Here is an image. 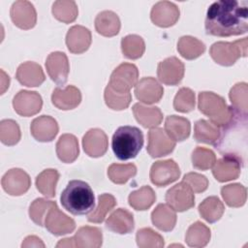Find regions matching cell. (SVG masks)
<instances>
[{
  "instance_id": "obj_46",
  "label": "cell",
  "mask_w": 248,
  "mask_h": 248,
  "mask_svg": "<svg viewBox=\"0 0 248 248\" xmlns=\"http://www.w3.org/2000/svg\"><path fill=\"white\" fill-rule=\"evenodd\" d=\"M104 98L107 106L114 110H122L129 107L132 96L131 93H119L112 90L108 85L105 89Z\"/></svg>"
},
{
  "instance_id": "obj_29",
  "label": "cell",
  "mask_w": 248,
  "mask_h": 248,
  "mask_svg": "<svg viewBox=\"0 0 248 248\" xmlns=\"http://www.w3.org/2000/svg\"><path fill=\"white\" fill-rule=\"evenodd\" d=\"M133 113L137 121L144 128H155L163 120V113L157 107H145L137 103L133 106Z\"/></svg>"
},
{
  "instance_id": "obj_51",
  "label": "cell",
  "mask_w": 248,
  "mask_h": 248,
  "mask_svg": "<svg viewBox=\"0 0 248 248\" xmlns=\"http://www.w3.org/2000/svg\"><path fill=\"white\" fill-rule=\"evenodd\" d=\"M1 94H3L7 88H9V84H10V78L8 75H6V73L1 70Z\"/></svg>"
},
{
  "instance_id": "obj_3",
  "label": "cell",
  "mask_w": 248,
  "mask_h": 248,
  "mask_svg": "<svg viewBox=\"0 0 248 248\" xmlns=\"http://www.w3.org/2000/svg\"><path fill=\"white\" fill-rule=\"evenodd\" d=\"M198 108L202 113L209 117V121L218 127L232 124L235 111L230 108L225 99L210 91H202L198 96Z\"/></svg>"
},
{
  "instance_id": "obj_26",
  "label": "cell",
  "mask_w": 248,
  "mask_h": 248,
  "mask_svg": "<svg viewBox=\"0 0 248 248\" xmlns=\"http://www.w3.org/2000/svg\"><path fill=\"white\" fill-rule=\"evenodd\" d=\"M56 154L60 161L71 164L78 157V139L72 134H63L56 142Z\"/></svg>"
},
{
  "instance_id": "obj_48",
  "label": "cell",
  "mask_w": 248,
  "mask_h": 248,
  "mask_svg": "<svg viewBox=\"0 0 248 248\" xmlns=\"http://www.w3.org/2000/svg\"><path fill=\"white\" fill-rule=\"evenodd\" d=\"M195 93L188 87L180 88L173 100V108L179 112H190L195 108Z\"/></svg>"
},
{
  "instance_id": "obj_5",
  "label": "cell",
  "mask_w": 248,
  "mask_h": 248,
  "mask_svg": "<svg viewBox=\"0 0 248 248\" xmlns=\"http://www.w3.org/2000/svg\"><path fill=\"white\" fill-rule=\"evenodd\" d=\"M248 38L234 42H217L209 49L211 58L219 65L232 66L240 57L247 56Z\"/></svg>"
},
{
  "instance_id": "obj_10",
  "label": "cell",
  "mask_w": 248,
  "mask_h": 248,
  "mask_svg": "<svg viewBox=\"0 0 248 248\" xmlns=\"http://www.w3.org/2000/svg\"><path fill=\"white\" fill-rule=\"evenodd\" d=\"M147 137L148 144L146 150L152 158L167 156L175 147V141L168 136L163 128H151Z\"/></svg>"
},
{
  "instance_id": "obj_16",
  "label": "cell",
  "mask_w": 248,
  "mask_h": 248,
  "mask_svg": "<svg viewBox=\"0 0 248 248\" xmlns=\"http://www.w3.org/2000/svg\"><path fill=\"white\" fill-rule=\"evenodd\" d=\"M44 226L50 233L54 235H63L74 232L76 223L71 217L59 210L57 204H54L49 209L45 219Z\"/></svg>"
},
{
  "instance_id": "obj_49",
  "label": "cell",
  "mask_w": 248,
  "mask_h": 248,
  "mask_svg": "<svg viewBox=\"0 0 248 248\" xmlns=\"http://www.w3.org/2000/svg\"><path fill=\"white\" fill-rule=\"evenodd\" d=\"M182 181L187 183L194 191V193L204 192L208 187V179L206 178V176L198 172L186 173Z\"/></svg>"
},
{
  "instance_id": "obj_34",
  "label": "cell",
  "mask_w": 248,
  "mask_h": 248,
  "mask_svg": "<svg viewBox=\"0 0 248 248\" xmlns=\"http://www.w3.org/2000/svg\"><path fill=\"white\" fill-rule=\"evenodd\" d=\"M177 50L185 59L193 60L205 51V45L195 37L183 36L178 40Z\"/></svg>"
},
{
  "instance_id": "obj_42",
  "label": "cell",
  "mask_w": 248,
  "mask_h": 248,
  "mask_svg": "<svg viewBox=\"0 0 248 248\" xmlns=\"http://www.w3.org/2000/svg\"><path fill=\"white\" fill-rule=\"evenodd\" d=\"M137 173V167L130 164H111L108 169V178L115 184H124Z\"/></svg>"
},
{
  "instance_id": "obj_11",
  "label": "cell",
  "mask_w": 248,
  "mask_h": 248,
  "mask_svg": "<svg viewBox=\"0 0 248 248\" xmlns=\"http://www.w3.org/2000/svg\"><path fill=\"white\" fill-rule=\"evenodd\" d=\"M1 184L6 193L11 196H21L25 194L30 186L31 179L26 171L21 169H11L2 177Z\"/></svg>"
},
{
  "instance_id": "obj_38",
  "label": "cell",
  "mask_w": 248,
  "mask_h": 248,
  "mask_svg": "<svg viewBox=\"0 0 248 248\" xmlns=\"http://www.w3.org/2000/svg\"><path fill=\"white\" fill-rule=\"evenodd\" d=\"M53 16L64 23H71L76 20L78 15V9L73 0L55 1L51 9Z\"/></svg>"
},
{
  "instance_id": "obj_9",
  "label": "cell",
  "mask_w": 248,
  "mask_h": 248,
  "mask_svg": "<svg viewBox=\"0 0 248 248\" xmlns=\"http://www.w3.org/2000/svg\"><path fill=\"white\" fill-rule=\"evenodd\" d=\"M166 202L175 211H186L195 205L194 191L187 183L181 181L167 191Z\"/></svg>"
},
{
  "instance_id": "obj_6",
  "label": "cell",
  "mask_w": 248,
  "mask_h": 248,
  "mask_svg": "<svg viewBox=\"0 0 248 248\" xmlns=\"http://www.w3.org/2000/svg\"><path fill=\"white\" fill-rule=\"evenodd\" d=\"M103 243L102 231L97 227L83 226L78 230L73 237L61 239L56 247L98 248Z\"/></svg>"
},
{
  "instance_id": "obj_23",
  "label": "cell",
  "mask_w": 248,
  "mask_h": 248,
  "mask_svg": "<svg viewBox=\"0 0 248 248\" xmlns=\"http://www.w3.org/2000/svg\"><path fill=\"white\" fill-rule=\"evenodd\" d=\"M51 102L59 109H73L80 104L81 93L74 85H68L65 88L56 87L51 94Z\"/></svg>"
},
{
  "instance_id": "obj_33",
  "label": "cell",
  "mask_w": 248,
  "mask_h": 248,
  "mask_svg": "<svg viewBox=\"0 0 248 248\" xmlns=\"http://www.w3.org/2000/svg\"><path fill=\"white\" fill-rule=\"evenodd\" d=\"M224 211L225 206L216 196L204 199L199 205V212L201 216L208 223L217 222L222 217Z\"/></svg>"
},
{
  "instance_id": "obj_4",
  "label": "cell",
  "mask_w": 248,
  "mask_h": 248,
  "mask_svg": "<svg viewBox=\"0 0 248 248\" xmlns=\"http://www.w3.org/2000/svg\"><path fill=\"white\" fill-rule=\"evenodd\" d=\"M142 145V132L135 126H121L116 129L112 136L111 147L113 153L122 161L135 158L141 150Z\"/></svg>"
},
{
  "instance_id": "obj_43",
  "label": "cell",
  "mask_w": 248,
  "mask_h": 248,
  "mask_svg": "<svg viewBox=\"0 0 248 248\" xmlns=\"http://www.w3.org/2000/svg\"><path fill=\"white\" fill-rule=\"evenodd\" d=\"M56 204L53 201H47L43 198H38L29 206L30 219L38 226L43 227L45 225V219L49 209Z\"/></svg>"
},
{
  "instance_id": "obj_28",
  "label": "cell",
  "mask_w": 248,
  "mask_h": 248,
  "mask_svg": "<svg viewBox=\"0 0 248 248\" xmlns=\"http://www.w3.org/2000/svg\"><path fill=\"white\" fill-rule=\"evenodd\" d=\"M120 19L112 11H103L95 18L96 31L105 37H113L120 30Z\"/></svg>"
},
{
  "instance_id": "obj_39",
  "label": "cell",
  "mask_w": 248,
  "mask_h": 248,
  "mask_svg": "<svg viewBox=\"0 0 248 248\" xmlns=\"http://www.w3.org/2000/svg\"><path fill=\"white\" fill-rule=\"evenodd\" d=\"M121 49L125 57L129 59H139L144 53L145 43L139 35H127L121 40Z\"/></svg>"
},
{
  "instance_id": "obj_40",
  "label": "cell",
  "mask_w": 248,
  "mask_h": 248,
  "mask_svg": "<svg viewBox=\"0 0 248 248\" xmlns=\"http://www.w3.org/2000/svg\"><path fill=\"white\" fill-rule=\"evenodd\" d=\"M247 93H248L247 83L238 82L232 87L229 94L230 100L236 113L244 117L247 115V108H248Z\"/></svg>"
},
{
  "instance_id": "obj_44",
  "label": "cell",
  "mask_w": 248,
  "mask_h": 248,
  "mask_svg": "<svg viewBox=\"0 0 248 248\" xmlns=\"http://www.w3.org/2000/svg\"><path fill=\"white\" fill-rule=\"evenodd\" d=\"M137 244L140 248H161L165 245L163 236L151 228H142L137 232Z\"/></svg>"
},
{
  "instance_id": "obj_37",
  "label": "cell",
  "mask_w": 248,
  "mask_h": 248,
  "mask_svg": "<svg viewBox=\"0 0 248 248\" xmlns=\"http://www.w3.org/2000/svg\"><path fill=\"white\" fill-rule=\"evenodd\" d=\"M221 195L229 206L240 207L246 202L247 190L240 183H232L223 186L221 188Z\"/></svg>"
},
{
  "instance_id": "obj_17",
  "label": "cell",
  "mask_w": 248,
  "mask_h": 248,
  "mask_svg": "<svg viewBox=\"0 0 248 248\" xmlns=\"http://www.w3.org/2000/svg\"><path fill=\"white\" fill-rule=\"evenodd\" d=\"M46 68L49 78L58 85H64L68 79L70 65L64 52L53 51L46 57Z\"/></svg>"
},
{
  "instance_id": "obj_15",
  "label": "cell",
  "mask_w": 248,
  "mask_h": 248,
  "mask_svg": "<svg viewBox=\"0 0 248 248\" xmlns=\"http://www.w3.org/2000/svg\"><path fill=\"white\" fill-rule=\"evenodd\" d=\"M240 159L234 154H225L213 165L212 173L219 182L236 179L241 171Z\"/></svg>"
},
{
  "instance_id": "obj_30",
  "label": "cell",
  "mask_w": 248,
  "mask_h": 248,
  "mask_svg": "<svg viewBox=\"0 0 248 248\" xmlns=\"http://www.w3.org/2000/svg\"><path fill=\"white\" fill-rule=\"evenodd\" d=\"M151 221L163 232H170L176 224V213L169 204L159 203L151 213Z\"/></svg>"
},
{
  "instance_id": "obj_25",
  "label": "cell",
  "mask_w": 248,
  "mask_h": 248,
  "mask_svg": "<svg viewBox=\"0 0 248 248\" xmlns=\"http://www.w3.org/2000/svg\"><path fill=\"white\" fill-rule=\"evenodd\" d=\"M106 227L109 231L119 234L130 233L135 227L134 216L126 208H117L107 219Z\"/></svg>"
},
{
  "instance_id": "obj_35",
  "label": "cell",
  "mask_w": 248,
  "mask_h": 248,
  "mask_svg": "<svg viewBox=\"0 0 248 248\" xmlns=\"http://www.w3.org/2000/svg\"><path fill=\"white\" fill-rule=\"evenodd\" d=\"M156 201V194L150 186H142L130 193L128 197L129 204L136 210H146Z\"/></svg>"
},
{
  "instance_id": "obj_32",
  "label": "cell",
  "mask_w": 248,
  "mask_h": 248,
  "mask_svg": "<svg viewBox=\"0 0 248 248\" xmlns=\"http://www.w3.org/2000/svg\"><path fill=\"white\" fill-rule=\"evenodd\" d=\"M211 237L209 228L203 223L197 221L192 224L185 234V241L191 247H203Z\"/></svg>"
},
{
  "instance_id": "obj_36",
  "label": "cell",
  "mask_w": 248,
  "mask_h": 248,
  "mask_svg": "<svg viewBox=\"0 0 248 248\" xmlns=\"http://www.w3.org/2000/svg\"><path fill=\"white\" fill-rule=\"evenodd\" d=\"M59 179V172L54 169L44 170L36 177V187L38 191L46 198L55 196V188Z\"/></svg>"
},
{
  "instance_id": "obj_27",
  "label": "cell",
  "mask_w": 248,
  "mask_h": 248,
  "mask_svg": "<svg viewBox=\"0 0 248 248\" xmlns=\"http://www.w3.org/2000/svg\"><path fill=\"white\" fill-rule=\"evenodd\" d=\"M165 131L174 141H183L190 136L191 124L185 117L170 115L165 121Z\"/></svg>"
},
{
  "instance_id": "obj_50",
  "label": "cell",
  "mask_w": 248,
  "mask_h": 248,
  "mask_svg": "<svg viewBox=\"0 0 248 248\" xmlns=\"http://www.w3.org/2000/svg\"><path fill=\"white\" fill-rule=\"evenodd\" d=\"M21 247H45L44 242L42 241L41 238H39L36 235H29L27 237H25V239L23 240Z\"/></svg>"
},
{
  "instance_id": "obj_47",
  "label": "cell",
  "mask_w": 248,
  "mask_h": 248,
  "mask_svg": "<svg viewBox=\"0 0 248 248\" xmlns=\"http://www.w3.org/2000/svg\"><path fill=\"white\" fill-rule=\"evenodd\" d=\"M215 162L216 155L209 148L198 146L192 153V164L195 169L206 170L212 168Z\"/></svg>"
},
{
  "instance_id": "obj_8",
  "label": "cell",
  "mask_w": 248,
  "mask_h": 248,
  "mask_svg": "<svg viewBox=\"0 0 248 248\" xmlns=\"http://www.w3.org/2000/svg\"><path fill=\"white\" fill-rule=\"evenodd\" d=\"M180 176V169L172 159L155 162L150 169L149 177L151 182L158 187H165Z\"/></svg>"
},
{
  "instance_id": "obj_2",
  "label": "cell",
  "mask_w": 248,
  "mask_h": 248,
  "mask_svg": "<svg viewBox=\"0 0 248 248\" xmlns=\"http://www.w3.org/2000/svg\"><path fill=\"white\" fill-rule=\"evenodd\" d=\"M62 206L73 215H85L95 207L94 193L88 183L71 180L60 196Z\"/></svg>"
},
{
  "instance_id": "obj_14",
  "label": "cell",
  "mask_w": 248,
  "mask_h": 248,
  "mask_svg": "<svg viewBox=\"0 0 248 248\" xmlns=\"http://www.w3.org/2000/svg\"><path fill=\"white\" fill-rule=\"evenodd\" d=\"M12 21L20 29L28 30L37 22V13L33 4L26 0H18L13 3L10 11Z\"/></svg>"
},
{
  "instance_id": "obj_31",
  "label": "cell",
  "mask_w": 248,
  "mask_h": 248,
  "mask_svg": "<svg viewBox=\"0 0 248 248\" xmlns=\"http://www.w3.org/2000/svg\"><path fill=\"white\" fill-rule=\"evenodd\" d=\"M194 138L198 142L216 144L221 138L220 127L208 120L200 119L195 123Z\"/></svg>"
},
{
  "instance_id": "obj_45",
  "label": "cell",
  "mask_w": 248,
  "mask_h": 248,
  "mask_svg": "<svg viewBox=\"0 0 248 248\" xmlns=\"http://www.w3.org/2000/svg\"><path fill=\"white\" fill-rule=\"evenodd\" d=\"M20 138V129L15 120L3 119L0 122V140L2 143L12 146L16 144Z\"/></svg>"
},
{
  "instance_id": "obj_19",
  "label": "cell",
  "mask_w": 248,
  "mask_h": 248,
  "mask_svg": "<svg viewBox=\"0 0 248 248\" xmlns=\"http://www.w3.org/2000/svg\"><path fill=\"white\" fill-rule=\"evenodd\" d=\"M135 95L141 103L151 105L158 103L162 99L164 88L156 78L146 77L142 78L135 85Z\"/></svg>"
},
{
  "instance_id": "obj_13",
  "label": "cell",
  "mask_w": 248,
  "mask_h": 248,
  "mask_svg": "<svg viewBox=\"0 0 248 248\" xmlns=\"http://www.w3.org/2000/svg\"><path fill=\"white\" fill-rule=\"evenodd\" d=\"M13 107L17 114L28 117L37 114L41 110L43 100L36 91L20 90L13 99Z\"/></svg>"
},
{
  "instance_id": "obj_22",
  "label": "cell",
  "mask_w": 248,
  "mask_h": 248,
  "mask_svg": "<svg viewBox=\"0 0 248 248\" xmlns=\"http://www.w3.org/2000/svg\"><path fill=\"white\" fill-rule=\"evenodd\" d=\"M92 41L91 32L82 25L72 26L66 35V45L72 53L80 54L85 52Z\"/></svg>"
},
{
  "instance_id": "obj_1",
  "label": "cell",
  "mask_w": 248,
  "mask_h": 248,
  "mask_svg": "<svg viewBox=\"0 0 248 248\" xmlns=\"http://www.w3.org/2000/svg\"><path fill=\"white\" fill-rule=\"evenodd\" d=\"M205 31L218 37L241 35L248 29V2L245 0H219L206 13Z\"/></svg>"
},
{
  "instance_id": "obj_7",
  "label": "cell",
  "mask_w": 248,
  "mask_h": 248,
  "mask_svg": "<svg viewBox=\"0 0 248 248\" xmlns=\"http://www.w3.org/2000/svg\"><path fill=\"white\" fill-rule=\"evenodd\" d=\"M139 70L135 64L122 63L110 75L108 86L119 93H128L138 83Z\"/></svg>"
},
{
  "instance_id": "obj_18",
  "label": "cell",
  "mask_w": 248,
  "mask_h": 248,
  "mask_svg": "<svg viewBox=\"0 0 248 248\" xmlns=\"http://www.w3.org/2000/svg\"><path fill=\"white\" fill-rule=\"evenodd\" d=\"M179 8L174 3L160 1L152 7L150 18L155 25L166 28L174 25L179 18Z\"/></svg>"
},
{
  "instance_id": "obj_12",
  "label": "cell",
  "mask_w": 248,
  "mask_h": 248,
  "mask_svg": "<svg viewBox=\"0 0 248 248\" xmlns=\"http://www.w3.org/2000/svg\"><path fill=\"white\" fill-rule=\"evenodd\" d=\"M184 64L175 56H170L158 64L157 76L166 85H177L184 77Z\"/></svg>"
},
{
  "instance_id": "obj_41",
  "label": "cell",
  "mask_w": 248,
  "mask_h": 248,
  "mask_svg": "<svg viewBox=\"0 0 248 248\" xmlns=\"http://www.w3.org/2000/svg\"><path fill=\"white\" fill-rule=\"evenodd\" d=\"M116 205V200L111 194H102L98 197V206L88 215L87 220L92 223H102L108 212Z\"/></svg>"
},
{
  "instance_id": "obj_20",
  "label": "cell",
  "mask_w": 248,
  "mask_h": 248,
  "mask_svg": "<svg viewBox=\"0 0 248 248\" xmlns=\"http://www.w3.org/2000/svg\"><path fill=\"white\" fill-rule=\"evenodd\" d=\"M108 137L106 133L98 128L88 130L82 138L84 152L93 158L102 157L108 150Z\"/></svg>"
},
{
  "instance_id": "obj_24",
  "label": "cell",
  "mask_w": 248,
  "mask_h": 248,
  "mask_svg": "<svg viewBox=\"0 0 248 248\" xmlns=\"http://www.w3.org/2000/svg\"><path fill=\"white\" fill-rule=\"evenodd\" d=\"M16 78L20 84L27 87L40 86L46 78L41 65L32 61L20 64L16 70Z\"/></svg>"
},
{
  "instance_id": "obj_21",
  "label": "cell",
  "mask_w": 248,
  "mask_h": 248,
  "mask_svg": "<svg viewBox=\"0 0 248 248\" xmlns=\"http://www.w3.org/2000/svg\"><path fill=\"white\" fill-rule=\"evenodd\" d=\"M57 121L49 115H41L35 118L30 125L32 137L41 142H48L54 140L58 134Z\"/></svg>"
}]
</instances>
